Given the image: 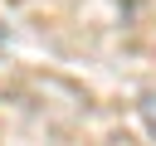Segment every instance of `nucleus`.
<instances>
[{
  "label": "nucleus",
  "instance_id": "nucleus-1",
  "mask_svg": "<svg viewBox=\"0 0 156 146\" xmlns=\"http://www.w3.org/2000/svg\"><path fill=\"white\" fill-rule=\"evenodd\" d=\"M141 117H146V127L156 131V88H146V97H141Z\"/></svg>",
  "mask_w": 156,
  "mask_h": 146
},
{
  "label": "nucleus",
  "instance_id": "nucleus-2",
  "mask_svg": "<svg viewBox=\"0 0 156 146\" xmlns=\"http://www.w3.org/2000/svg\"><path fill=\"white\" fill-rule=\"evenodd\" d=\"M117 5H122V15H136V10L146 5V0H117Z\"/></svg>",
  "mask_w": 156,
  "mask_h": 146
}]
</instances>
